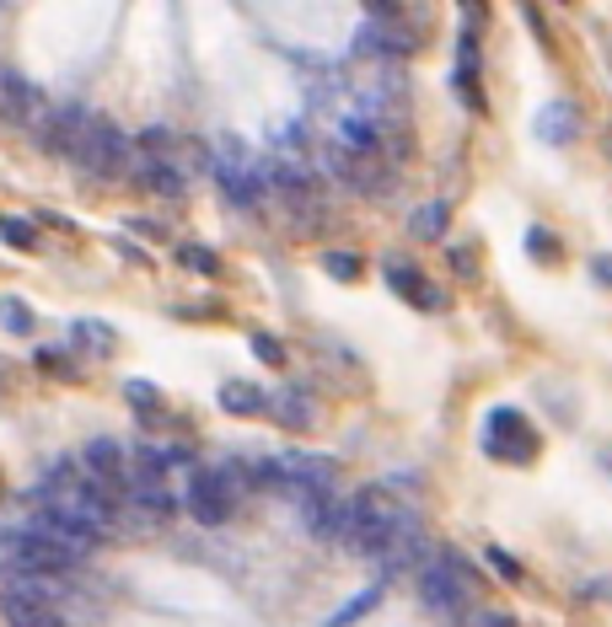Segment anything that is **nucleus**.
<instances>
[{"label":"nucleus","mask_w":612,"mask_h":627,"mask_svg":"<svg viewBox=\"0 0 612 627\" xmlns=\"http://www.w3.org/2000/svg\"><path fill=\"white\" fill-rule=\"evenodd\" d=\"M419 606L435 617H462L467 606V564H457L452 553H435L430 564H419Z\"/></svg>","instance_id":"nucleus-1"},{"label":"nucleus","mask_w":612,"mask_h":627,"mask_svg":"<svg viewBox=\"0 0 612 627\" xmlns=\"http://www.w3.org/2000/svg\"><path fill=\"white\" fill-rule=\"evenodd\" d=\"M76 167L81 172H92V178H119L135 167V150H129V135H124L119 123L108 119H92V129L81 135V146H76Z\"/></svg>","instance_id":"nucleus-2"},{"label":"nucleus","mask_w":612,"mask_h":627,"mask_svg":"<svg viewBox=\"0 0 612 627\" xmlns=\"http://www.w3.org/2000/svg\"><path fill=\"white\" fill-rule=\"evenodd\" d=\"M231 509H237V467L194 472V482H188V515L199 526H226Z\"/></svg>","instance_id":"nucleus-3"},{"label":"nucleus","mask_w":612,"mask_h":627,"mask_svg":"<svg viewBox=\"0 0 612 627\" xmlns=\"http://www.w3.org/2000/svg\"><path fill=\"white\" fill-rule=\"evenodd\" d=\"M484 450L500 456V461H532L537 456V435L526 429V418L516 408H494L490 424H484Z\"/></svg>","instance_id":"nucleus-4"},{"label":"nucleus","mask_w":612,"mask_h":627,"mask_svg":"<svg viewBox=\"0 0 612 627\" xmlns=\"http://www.w3.org/2000/svg\"><path fill=\"white\" fill-rule=\"evenodd\" d=\"M414 49V38L398 28V17H382V22H366L355 32V54L361 60H403Z\"/></svg>","instance_id":"nucleus-5"},{"label":"nucleus","mask_w":612,"mask_h":627,"mask_svg":"<svg viewBox=\"0 0 612 627\" xmlns=\"http://www.w3.org/2000/svg\"><path fill=\"white\" fill-rule=\"evenodd\" d=\"M215 178L231 193V205H258V193H264V178H258V172L247 167V156H237L231 146L215 156Z\"/></svg>","instance_id":"nucleus-6"},{"label":"nucleus","mask_w":612,"mask_h":627,"mask_svg":"<svg viewBox=\"0 0 612 627\" xmlns=\"http://www.w3.org/2000/svg\"><path fill=\"white\" fill-rule=\"evenodd\" d=\"M38 113V91L22 70H11V64H0V119L6 123H32Z\"/></svg>","instance_id":"nucleus-7"},{"label":"nucleus","mask_w":612,"mask_h":627,"mask_svg":"<svg viewBox=\"0 0 612 627\" xmlns=\"http://www.w3.org/2000/svg\"><path fill=\"white\" fill-rule=\"evenodd\" d=\"M269 408H275V418L285 429H312V424H317V402H312L306 391H275Z\"/></svg>","instance_id":"nucleus-8"},{"label":"nucleus","mask_w":612,"mask_h":627,"mask_svg":"<svg viewBox=\"0 0 612 627\" xmlns=\"http://www.w3.org/2000/svg\"><path fill=\"white\" fill-rule=\"evenodd\" d=\"M81 461H87L92 482H119L124 478V450H119V440H92Z\"/></svg>","instance_id":"nucleus-9"},{"label":"nucleus","mask_w":612,"mask_h":627,"mask_svg":"<svg viewBox=\"0 0 612 627\" xmlns=\"http://www.w3.org/2000/svg\"><path fill=\"white\" fill-rule=\"evenodd\" d=\"M575 129H581V123H575V108H570V102H549V108L537 113V135H543L549 146H570Z\"/></svg>","instance_id":"nucleus-10"},{"label":"nucleus","mask_w":612,"mask_h":627,"mask_svg":"<svg viewBox=\"0 0 612 627\" xmlns=\"http://www.w3.org/2000/svg\"><path fill=\"white\" fill-rule=\"evenodd\" d=\"M220 408H226L231 418H247V414H264L269 397L253 387V381H226V387H220Z\"/></svg>","instance_id":"nucleus-11"},{"label":"nucleus","mask_w":612,"mask_h":627,"mask_svg":"<svg viewBox=\"0 0 612 627\" xmlns=\"http://www.w3.org/2000/svg\"><path fill=\"white\" fill-rule=\"evenodd\" d=\"M129 494H135V505L146 509V515H172V494H167V482L156 478V472H135Z\"/></svg>","instance_id":"nucleus-12"},{"label":"nucleus","mask_w":612,"mask_h":627,"mask_svg":"<svg viewBox=\"0 0 612 627\" xmlns=\"http://www.w3.org/2000/svg\"><path fill=\"white\" fill-rule=\"evenodd\" d=\"M135 172H140V182H146L151 193H167V199L184 193V178H178L167 161H156V156H135Z\"/></svg>","instance_id":"nucleus-13"},{"label":"nucleus","mask_w":612,"mask_h":627,"mask_svg":"<svg viewBox=\"0 0 612 627\" xmlns=\"http://www.w3.org/2000/svg\"><path fill=\"white\" fill-rule=\"evenodd\" d=\"M376 606H382V585H366V590H361L355 600H344V606H338V611L323 627H355L361 617H366V611H376Z\"/></svg>","instance_id":"nucleus-14"},{"label":"nucleus","mask_w":612,"mask_h":627,"mask_svg":"<svg viewBox=\"0 0 612 627\" xmlns=\"http://www.w3.org/2000/svg\"><path fill=\"white\" fill-rule=\"evenodd\" d=\"M387 279H393V290H398L403 300H425V306H435V296H425L419 269H408V263H387Z\"/></svg>","instance_id":"nucleus-15"},{"label":"nucleus","mask_w":612,"mask_h":627,"mask_svg":"<svg viewBox=\"0 0 612 627\" xmlns=\"http://www.w3.org/2000/svg\"><path fill=\"white\" fill-rule=\"evenodd\" d=\"M0 241L17 247V252H32V247H38V226L22 220V215H6V220H0Z\"/></svg>","instance_id":"nucleus-16"},{"label":"nucleus","mask_w":612,"mask_h":627,"mask_svg":"<svg viewBox=\"0 0 612 627\" xmlns=\"http://www.w3.org/2000/svg\"><path fill=\"white\" fill-rule=\"evenodd\" d=\"M0 328L6 332H17V338H28L32 328H38V317H32V306H22V300H0Z\"/></svg>","instance_id":"nucleus-17"},{"label":"nucleus","mask_w":612,"mask_h":627,"mask_svg":"<svg viewBox=\"0 0 612 627\" xmlns=\"http://www.w3.org/2000/svg\"><path fill=\"white\" fill-rule=\"evenodd\" d=\"M408 231H414V237H425V241H435V237H441V231H446V205L435 199V205L414 209V220H408Z\"/></svg>","instance_id":"nucleus-18"},{"label":"nucleus","mask_w":612,"mask_h":627,"mask_svg":"<svg viewBox=\"0 0 612 627\" xmlns=\"http://www.w3.org/2000/svg\"><path fill=\"white\" fill-rule=\"evenodd\" d=\"M70 344H87L92 355H108V349H113V332H108V322H92V317H87V322L70 328Z\"/></svg>","instance_id":"nucleus-19"},{"label":"nucleus","mask_w":612,"mask_h":627,"mask_svg":"<svg viewBox=\"0 0 612 627\" xmlns=\"http://www.w3.org/2000/svg\"><path fill=\"white\" fill-rule=\"evenodd\" d=\"M124 397L140 408V414L151 418V414H161V391L151 387V381H124Z\"/></svg>","instance_id":"nucleus-20"},{"label":"nucleus","mask_w":612,"mask_h":627,"mask_svg":"<svg viewBox=\"0 0 612 627\" xmlns=\"http://www.w3.org/2000/svg\"><path fill=\"white\" fill-rule=\"evenodd\" d=\"M323 269L334 273V279H344V285H355V279H361V258H355V252H328Z\"/></svg>","instance_id":"nucleus-21"},{"label":"nucleus","mask_w":612,"mask_h":627,"mask_svg":"<svg viewBox=\"0 0 612 627\" xmlns=\"http://www.w3.org/2000/svg\"><path fill=\"white\" fill-rule=\"evenodd\" d=\"M178 258H184L194 273H215V269H220V263H215V252H210V247H199V241H184V247H178Z\"/></svg>","instance_id":"nucleus-22"},{"label":"nucleus","mask_w":612,"mask_h":627,"mask_svg":"<svg viewBox=\"0 0 612 627\" xmlns=\"http://www.w3.org/2000/svg\"><path fill=\"white\" fill-rule=\"evenodd\" d=\"M526 252H532V258H559V247H553V237L543 231V226H537V231H526Z\"/></svg>","instance_id":"nucleus-23"},{"label":"nucleus","mask_w":612,"mask_h":627,"mask_svg":"<svg viewBox=\"0 0 612 627\" xmlns=\"http://www.w3.org/2000/svg\"><path fill=\"white\" fill-rule=\"evenodd\" d=\"M462 627H516V623H511L505 611H490V606H484V611H473V617H467Z\"/></svg>","instance_id":"nucleus-24"},{"label":"nucleus","mask_w":612,"mask_h":627,"mask_svg":"<svg viewBox=\"0 0 612 627\" xmlns=\"http://www.w3.org/2000/svg\"><path fill=\"white\" fill-rule=\"evenodd\" d=\"M253 355H258V359H269V365H279V359H285V349H279L275 338H264V332H253Z\"/></svg>","instance_id":"nucleus-25"},{"label":"nucleus","mask_w":612,"mask_h":627,"mask_svg":"<svg viewBox=\"0 0 612 627\" xmlns=\"http://www.w3.org/2000/svg\"><path fill=\"white\" fill-rule=\"evenodd\" d=\"M490 564L500 568V574H505V579H521V568H516V558H505V553H500V547H494L490 553Z\"/></svg>","instance_id":"nucleus-26"},{"label":"nucleus","mask_w":612,"mask_h":627,"mask_svg":"<svg viewBox=\"0 0 612 627\" xmlns=\"http://www.w3.org/2000/svg\"><path fill=\"white\" fill-rule=\"evenodd\" d=\"M140 146H146V150H161V146H167V129H146V135H140Z\"/></svg>","instance_id":"nucleus-27"},{"label":"nucleus","mask_w":612,"mask_h":627,"mask_svg":"<svg viewBox=\"0 0 612 627\" xmlns=\"http://www.w3.org/2000/svg\"><path fill=\"white\" fill-rule=\"evenodd\" d=\"M591 273H596V279H608V285H612V258H596V263H591Z\"/></svg>","instance_id":"nucleus-28"},{"label":"nucleus","mask_w":612,"mask_h":627,"mask_svg":"<svg viewBox=\"0 0 612 627\" xmlns=\"http://www.w3.org/2000/svg\"><path fill=\"white\" fill-rule=\"evenodd\" d=\"M28 627H65V623H60V617H55V611H49V617H32Z\"/></svg>","instance_id":"nucleus-29"},{"label":"nucleus","mask_w":612,"mask_h":627,"mask_svg":"<svg viewBox=\"0 0 612 627\" xmlns=\"http://www.w3.org/2000/svg\"><path fill=\"white\" fill-rule=\"evenodd\" d=\"M602 467H608V472H612V450H602Z\"/></svg>","instance_id":"nucleus-30"}]
</instances>
